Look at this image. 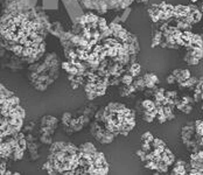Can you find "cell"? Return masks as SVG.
<instances>
[{
	"label": "cell",
	"mask_w": 203,
	"mask_h": 175,
	"mask_svg": "<svg viewBox=\"0 0 203 175\" xmlns=\"http://www.w3.org/2000/svg\"><path fill=\"white\" fill-rule=\"evenodd\" d=\"M62 3L65 6V10L74 24L79 22V19L84 15L83 10L81 7V3L78 0H62Z\"/></svg>",
	"instance_id": "1"
},
{
	"label": "cell",
	"mask_w": 203,
	"mask_h": 175,
	"mask_svg": "<svg viewBox=\"0 0 203 175\" xmlns=\"http://www.w3.org/2000/svg\"><path fill=\"white\" fill-rule=\"evenodd\" d=\"M196 130H195V123H188L184 126H182L181 130V140L183 144H188L190 140H193V137H195Z\"/></svg>",
	"instance_id": "2"
},
{
	"label": "cell",
	"mask_w": 203,
	"mask_h": 175,
	"mask_svg": "<svg viewBox=\"0 0 203 175\" xmlns=\"http://www.w3.org/2000/svg\"><path fill=\"white\" fill-rule=\"evenodd\" d=\"M40 123H41V125L50 126V127H55V128H56L57 125H58L57 118H55V117H53V116H44V117H42L41 120H40Z\"/></svg>",
	"instance_id": "3"
},
{
	"label": "cell",
	"mask_w": 203,
	"mask_h": 175,
	"mask_svg": "<svg viewBox=\"0 0 203 175\" xmlns=\"http://www.w3.org/2000/svg\"><path fill=\"white\" fill-rule=\"evenodd\" d=\"M42 6L44 10H57L58 0H42Z\"/></svg>",
	"instance_id": "4"
},
{
	"label": "cell",
	"mask_w": 203,
	"mask_h": 175,
	"mask_svg": "<svg viewBox=\"0 0 203 175\" xmlns=\"http://www.w3.org/2000/svg\"><path fill=\"white\" fill-rule=\"evenodd\" d=\"M115 134L112 133V132H110V131H108L106 128H105V133H104V135H103V138L100 139V144H111L112 141H113V139H115Z\"/></svg>",
	"instance_id": "5"
},
{
	"label": "cell",
	"mask_w": 203,
	"mask_h": 175,
	"mask_svg": "<svg viewBox=\"0 0 203 175\" xmlns=\"http://www.w3.org/2000/svg\"><path fill=\"white\" fill-rule=\"evenodd\" d=\"M141 71V67L138 62H134V63H131L130 68H129V72L133 76V77H137Z\"/></svg>",
	"instance_id": "6"
},
{
	"label": "cell",
	"mask_w": 203,
	"mask_h": 175,
	"mask_svg": "<svg viewBox=\"0 0 203 175\" xmlns=\"http://www.w3.org/2000/svg\"><path fill=\"white\" fill-rule=\"evenodd\" d=\"M133 84H134L136 88H137V91H145V90L147 89L144 77H139V78H137L136 81H133Z\"/></svg>",
	"instance_id": "7"
},
{
	"label": "cell",
	"mask_w": 203,
	"mask_h": 175,
	"mask_svg": "<svg viewBox=\"0 0 203 175\" xmlns=\"http://www.w3.org/2000/svg\"><path fill=\"white\" fill-rule=\"evenodd\" d=\"M79 149H81V151H83V152L91 153V154H93L95 152H97V149H96V147H95V145H93V144H91V142H84V144H82V145L79 146Z\"/></svg>",
	"instance_id": "8"
},
{
	"label": "cell",
	"mask_w": 203,
	"mask_h": 175,
	"mask_svg": "<svg viewBox=\"0 0 203 175\" xmlns=\"http://www.w3.org/2000/svg\"><path fill=\"white\" fill-rule=\"evenodd\" d=\"M187 168H186V165H175L173 170H172V174H175V175H183V174H187Z\"/></svg>",
	"instance_id": "9"
},
{
	"label": "cell",
	"mask_w": 203,
	"mask_h": 175,
	"mask_svg": "<svg viewBox=\"0 0 203 175\" xmlns=\"http://www.w3.org/2000/svg\"><path fill=\"white\" fill-rule=\"evenodd\" d=\"M197 78L196 77H190V78H188V79H186V81H183L182 83H180L179 85L181 86V88H191L193 85H196L197 84Z\"/></svg>",
	"instance_id": "10"
},
{
	"label": "cell",
	"mask_w": 203,
	"mask_h": 175,
	"mask_svg": "<svg viewBox=\"0 0 203 175\" xmlns=\"http://www.w3.org/2000/svg\"><path fill=\"white\" fill-rule=\"evenodd\" d=\"M141 105H143L144 110H146V111H149V110H152V109L156 108V106H155V103H154V101H152V99H149V98H146V99H144V101L141 102Z\"/></svg>",
	"instance_id": "11"
},
{
	"label": "cell",
	"mask_w": 203,
	"mask_h": 175,
	"mask_svg": "<svg viewBox=\"0 0 203 175\" xmlns=\"http://www.w3.org/2000/svg\"><path fill=\"white\" fill-rule=\"evenodd\" d=\"M84 88H85V94H88V92H96V90H97V83L96 82L88 81L84 84Z\"/></svg>",
	"instance_id": "12"
},
{
	"label": "cell",
	"mask_w": 203,
	"mask_h": 175,
	"mask_svg": "<svg viewBox=\"0 0 203 175\" xmlns=\"http://www.w3.org/2000/svg\"><path fill=\"white\" fill-rule=\"evenodd\" d=\"M106 108L110 110V111H112V112H118L119 110H122V109H124V108H126L124 104H122V103H109L108 105H106Z\"/></svg>",
	"instance_id": "13"
},
{
	"label": "cell",
	"mask_w": 203,
	"mask_h": 175,
	"mask_svg": "<svg viewBox=\"0 0 203 175\" xmlns=\"http://www.w3.org/2000/svg\"><path fill=\"white\" fill-rule=\"evenodd\" d=\"M120 81H122L123 84H125V85H130V84L133 83L134 79H133V76H132L130 72H127V74H124V75L122 76Z\"/></svg>",
	"instance_id": "14"
},
{
	"label": "cell",
	"mask_w": 203,
	"mask_h": 175,
	"mask_svg": "<svg viewBox=\"0 0 203 175\" xmlns=\"http://www.w3.org/2000/svg\"><path fill=\"white\" fill-rule=\"evenodd\" d=\"M163 110H165V115H166V117H167L168 120L175 119V115H174V112H173V108H172V106L165 105V106H163Z\"/></svg>",
	"instance_id": "15"
},
{
	"label": "cell",
	"mask_w": 203,
	"mask_h": 175,
	"mask_svg": "<svg viewBox=\"0 0 203 175\" xmlns=\"http://www.w3.org/2000/svg\"><path fill=\"white\" fill-rule=\"evenodd\" d=\"M104 116H105V108H100V109L97 110L96 113H95V120H97V122H99V123L103 122Z\"/></svg>",
	"instance_id": "16"
},
{
	"label": "cell",
	"mask_w": 203,
	"mask_h": 175,
	"mask_svg": "<svg viewBox=\"0 0 203 175\" xmlns=\"http://www.w3.org/2000/svg\"><path fill=\"white\" fill-rule=\"evenodd\" d=\"M39 139H40V141L43 142L44 145H49V146H50V145L53 144V137H51L50 134H40Z\"/></svg>",
	"instance_id": "17"
},
{
	"label": "cell",
	"mask_w": 203,
	"mask_h": 175,
	"mask_svg": "<svg viewBox=\"0 0 203 175\" xmlns=\"http://www.w3.org/2000/svg\"><path fill=\"white\" fill-rule=\"evenodd\" d=\"M24 155H25V151H21L19 147H17V148L14 149V152H13L12 159L15 160V161H18V160H21V159L24 158Z\"/></svg>",
	"instance_id": "18"
},
{
	"label": "cell",
	"mask_w": 203,
	"mask_h": 175,
	"mask_svg": "<svg viewBox=\"0 0 203 175\" xmlns=\"http://www.w3.org/2000/svg\"><path fill=\"white\" fill-rule=\"evenodd\" d=\"M132 92H131V90H130V85H125L124 84V86H122L120 89H119V95L122 96V97H127V96H130Z\"/></svg>",
	"instance_id": "19"
},
{
	"label": "cell",
	"mask_w": 203,
	"mask_h": 175,
	"mask_svg": "<svg viewBox=\"0 0 203 175\" xmlns=\"http://www.w3.org/2000/svg\"><path fill=\"white\" fill-rule=\"evenodd\" d=\"M72 118H74V117H72L71 112H64V113L62 115V123H63V125H69Z\"/></svg>",
	"instance_id": "20"
},
{
	"label": "cell",
	"mask_w": 203,
	"mask_h": 175,
	"mask_svg": "<svg viewBox=\"0 0 203 175\" xmlns=\"http://www.w3.org/2000/svg\"><path fill=\"white\" fill-rule=\"evenodd\" d=\"M195 130H196V133L200 134V135H203V120L198 119L195 122Z\"/></svg>",
	"instance_id": "21"
},
{
	"label": "cell",
	"mask_w": 203,
	"mask_h": 175,
	"mask_svg": "<svg viewBox=\"0 0 203 175\" xmlns=\"http://www.w3.org/2000/svg\"><path fill=\"white\" fill-rule=\"evenodd\" d=\"M167 172H168V165L166 162H163V161L159 162L158 163V170H156V173L160 174V173H167Z\"/></svg>",
	"instance_id": "22"
},
{
	"label": "cell",
	"mask_w": 203,
	"mask_h": 175,
	"mask_svg": "<svg viewBox=\"0 0 203 175\" xmlns=\"http://www.w3.org/2000/svg\"><path fill=\"white\" fill-rule=\"evenodd\" d=\"M34 50H35V49H33V47H25L21 56H22V57H25V58L31 57V56L34 54Z\"/></svg>",
	"instance_id": "23"
},
{
	"label": "cell",
	"mask_w": 203,
	"mask_h": 175,
	"mask_svg": "<svg viewBox=\"0 0 203 175\" xmlns=\"http://www.w3.org/2000/svg\"><path fill=\"white\" fill-rule=\"evenodd\" d=\"M145 168L152 169V170H158V163L154 162L153 160H147V161H145Z\"/></svg>",
	"instance_id": "24"
},
{
	"label": "cell",
	"mask_w": 203,
	"mask_h": 175,
	"mask_svg": "<svg viewBox=\"0 0 203 175\" xmlns=\"http://www.w3.org/2000/svg\"><path fill=\"white\" fill-rule=\"evenodd\" d=\"M141 140L143 141H146V142H153V140H154V137H153V134L151 133V132H145L143 135H141Z\"/></svg>",
	"instance_id": "25"
},
{
	"label": "cell",
	"mask_w": 203,
	"mask_h": 175,
	"mask_svg": "<svg viewBox=\"0 0 203 175\" xmlns=\"http://www.w3.org/2000/svg\"><path fill=\"white\" fill-rule=\"evenodd\" d=\"M108 26H109V25H108V22H106V20H105L104 18H99V20H98V29H99L100 32L104 31Z\"/></svg>",
	"instance_id": "26"
},
{
	"label": "cell",
	"mask_w": 203,
	"mask_h": 175,
	"mask_svg": "<svg viewBox=\"0 0 203 175\" xmlns=\"http://www.w3.org/2000/svg\"><path fill=\"white\" fill-rule=\"evenodd\" d=\"M0 89H1V94H4L7 98H11V97H13L14 96V92L13 91H11V90H7V89H5V86L1 84L0 85Z\"/></svg>",
	"instance_id": "27"
},
{
	"label": "cell",
	"mask_w": 203,
	"mask_h": 175,
	"mask_svg": "<svg viewBox=\"0 0 203 175\" xmlns=\"http://www.w3.org/2000/svg\"><path fill=\"white\" fill-rule=\"evenodd\" d=\"M122 81L117 76H110L109 77V85H118Z\"/></svg>",
	"instance_id": "28"
},
{
	"label": "cell",
	"mask_w": 203,
	"mask_h": 175,
	"mask_svg": "<svg viewBox=\"0 0 203 175\" xmlns=\"http://www.w3.org/2000/svg\"><path fill=\"white\" fill-rule=\"evenodd\" d=\"M146 154H147V152H145L143 148L141 149H139V151H137V153H136V155L141 160V161H146Z\"/></svg>",
	"instance_id": "29"
},
{
	"label": "cell",
	"mask_w": 203,
	"mask_h": 175,
	"mask_svg": "<svg viewBox=\"0 0 203 175\" xmlns=\"http://www.w3.org/2000/svg\"><path fill=\"white\" fill-rule=\"evenodd\" d=\"M8 102L11 103V105H14V106H18V105H20V99H19V97H17L15 95H14L13 97L8 98Z\"/></svg>",
	"instance_id": "30"
},
{
	"label": "cell",
	"mask_w": 203,
	"mask_h": 175,
	"mask_svg": "<svg viewBox=\"0 0 203 175\" xmlns=\"http://www.w3.org/2000/svg\"><path fill=\"white\" fill-rule=\"evenodd\" d=\"M130 13H131V8H130V7H127V8H125V10H124V12H123V14H122V17H120L122 22H124V21H125V20L129 18Z\"/></svg>",
	"instance_id": "31"
},
{
	"label": "cell",
	"mask_w": 203,
	"mask_h": 175,
	"mask_svg": "<svg viewBox=\"0 0 203 175\" xmlns=\"http://www.w3.org/2000/svg\"><path fill=\"white\" fill-rule=\"evenodd\" d=\"M165 96L168 97V98H173V99H175V98L177 97V92L174 91V90H167V91L165 92Z\"/></svg>",
	"instance_id": "32"
},
{
	"label": "cell",
	"mask_w": 203,
	"mask_h": 175,
	"mask_svg": "<svg viewBox=\"0 0 203 175\" xmlns=\"http://www.w3.org/2000/svg\"><path fill=\"white\" fill-rule=\"evenodd\" d=\"M17 113H18V117H21V118H25L26 117V111L24 108H21L20 105L17 106Z\"/></svg>",
	"instance_id": "33"
},
{
	"label": "cell",
	"mask_w": 203,
	"mask_h": 175,
	"mask_svg": "<svg viewBox=\"0 0 203 175\" xmlns=\"http://www.w3.org/2000/svg\"><path fill=\"white\" fill-rule=\"evenodd\" d=\"M181 101H182V103L183 104H191V103H194L195 101H194V98L193 97H190V96H183L182 98H181Z\"/></svg>",
	"instance_id": "34"
},
{
	"label": "cell",
	"mask_w": 203,
	"mask_h": 175,
	"mask_svg": "<svg viewBox=\"0 0 203 175\" xmlns=\"http://www.w3.org/2000/svg\"><path fill=\"white\" fill-rule=\"evenodd\" d=\"M191 111H193V106H191V104H184L183 109L181 110V112H183V113H186V115H189Z\"/></svg>",
	"instance_id": "35"
},
{
	"label": "cell",
	"mask_w": 203,
	"mask_h": 175,
	"mask_svg": "<svg viewBox=\"0 0 203 175\" xmlns=\"http://www.w3.org/2000/svg\"><path fill=\"white\" fill-rule=\"evenodd\" d=\"M143 119H144L145 122H147V123H153V122H154V117H152L151 115H148V113H146V112L143 113Z\"/></svg>",
	"instance_id": "36"
},
{
	"label": "cell",
	"mask_w": 203,
	"mask_h": 175,
	"mask_svg": "<svg viewBox=\"0 0 203 175\" xmlns=\"http://www.w3.org/2000/svg\"><path fill=\"white\" fill-rule=\"evenodd\" d=\"M152 145H153V147H158V146H161V145H166L160 138H154V140H153V142H152Z\"/></svg>",
	"instance_id": "37"
},
{
	"label": "cell",
	"mask_w": 203,
	"mask_h": 175,
	"mask_svg": "<svg viewBox=\"0 0 203 175\" xmlns=\"http://www.w3.org/2000/svg\"><path fill=\"white\" fill-rule=\"evenodd\" d=\"M156 120H158V123L163 124V123H165V122H167L168 119H167L166 115H158V116H156Z\"/></svg>",
	"instance_id": "38"
},
{
	"label": "cell",
	"mask_w": 203,
	"mask_h": 175,
	"mask_svg": "<svg viewBox=\"0 0 203 175\" xmlns=\"http://www.w3.org/2000/svg\"><path fill=\"white\" fill-rule=\"evenodd\" d=\"M167 82H168V84H174V83H176V77L173 74H170L167 76Z\"/></svg>",
	"instance_id": "39"
},
{
	"label": "cell",
	"mask_w": 203,
	"mask_h": 175,
	"mask_svg": "<svg viewBox=\"0 0 203 175\" xmlns=\"http://www.w3.org/2000/svg\"><path fill=\"white\" fill-rule=\"evenodd\" d=\"M141 148H143V149H144L145 152H149V151H151V142H146V141H143Z\"/></svg>",
	"instance_id": "40"
},
{
	"label": "cell",
	"mask_w": 203,
	"mask_h": 175,
	"mask_svg": "<svg viewBox=\"0 0 203 175\" xmlns=\"http://www.w3.org/2000/svg\"><path fill=\"white\" fill-rule=\"evenodd\" d=\"M149 77H151V79H152V81H153L155 84H159V82H160V81H159V77H158L155 74L149 72Z\"/></svg>",
	"instance_id": "41"
},
{
	"label": "cell",
	"mask_w": 203,
	"mask_h": 175,
	"mask_svg": "<svg viewBox=\"0 0 203 175\" xmlns=\"http://www.w3.org/2000/svg\"><path fill=\"white\" fill-rule=\"evenodd\" d=\"M96 97H97L96 92H88V94H86V98H88L89 101H93Z\"/></svg>",
	"instance_id": "42"
},
{
	"label": "cell",
	"mask_w": 203,
	"mask_h": 175,
	"mask_svg": "<svg viewBox=\"0 0 203 175\" xmlns=\"http://www.w3.org/2000/svg\"><path fill=\"white\" fill-rule=\"evenodd\" d=\"M25 1H26V4H27L29 7H35L38 0H25Z\"/></svg>",
	"instance_id": "43"
},
{
	"label": "cell",
	"mask_w": 203,
	"mask_h": 175,
	"mask_svg": "<svg viewBox=\"0 0 203 175\" xmlns=\"http://www.w3.org/2000/svg\"><path fill=\"white\" fill-rule=\"evenodd\" d=\"M106 94V89H97L96 90V95L97 96H104Z\"/></svg>",
	"instance_id": "44"
},
{
	"label": "cell",
	"mask_w": 203,
	"mask_h": 175,
	"mask_svg": "<svg viewBox=\"0 0 203 175\" xmlns=\"http://www.w3.org/2000/svg\"><path fill=\"white\" fill-rule=\"evenodd\" d=\"M181 71H182V69H175V70H173V71H172V74H173V75H174V76L177 78V77L181 75Z\"/></svg>",
	"instance_id": "45"
},
{
	"label": "cell",
	"mask_w": 203,
	"mask_h": 175,
	"mask_svg": "<svg viewBox=\"0 0 203 175\" xmlns=\"http://www.w3.org/2000/svg\"><path fill=\"white\" fill-rule=\"evenodd\" d=\"M24 138H26V135H25V133H22V132H19L17 135H15V139L19 141V140H21V139H24Z\"/></svg>",
	"instance_id": "46"
},
{
	"label": "cell",
	"mask_w": 203,
	"mask_h": 175,
	"mask_svg": "<svg viewBox=\"0 0 203 175\" xmlns=\"http://www.w3.org/2000/svg\"><path fill=\"white\" fill-rule=\"evenodd\" d=\"M6 170H7V169H6V165H5V162L3 161V162H1V167H0V173H1V174H5Z\"/></svg>",
	"instance_id": "47"
},
{
	"label": "cell",
	"mask_w": 203,
	"mask_h": 175,
	"mask_svg": "<svg viewBox=\"0 0 203 175\" xmlns=\"http://www.w3.org/2000/svg\"><path fill=\"white\" fill-rule=\"evenodd\" d=\"M70 86H71V89H72V90H76V89H78L79 84L76 83V82H70Z\"/></svg>",
	"instance_id": "48"
},
{
	"label": "cell",
	"mask_w": 203,
	"mask_h": 175,
	"mask_svg": "<svg viewBox=\"0 0 203 175\" xmlns=\"http://www.w3.org/2000/svg\"><path fill=\"white\" fill-rule=\"evenodd\" d=\"M40 51H43V53L46 51V42L44 41L40 43Z\"/></svg>",
	"instance_id": "49"
},
{
	"label": "cell",
	"mask_w": 203,
	"mask_h": 175,
	"mask_svg": "<svg viewBox=\"0 0 203 175\" xmlns=\"http://www.w3.org/2000/svg\"><path fill=\"white\" fill-rule=\"evenodd\" d=\"M25 127H26V128H25V131H26V132H29V131L33 128V123H29V124H28V125H26Z\"/></svg>",
	"instance_id": "50"
},
{
	"label": "cell",
	"mask_w": 203,
	"mask_h": 175,
	"mask_svg": "<svg viewBox=\"0 0 203 175\" xmlns=\"http://www.w3.org/2000/svg\"><path fill=\"white\" fill-rule=\"evenodd\" d=\"M131 63H134V62H137V55H131Z\"/></svg>",
	"instance_id": "51"
},
{
	"label": "cell",
	"mask_w": 203,
	"mask_h": 175,
	"mask_svg": "<svg viewBox=\"0 0 203 175\" xmlns=\"http://www.w3.org/2000/svg\"><path fill=\"white\" fill-rule=\"evenodd\" d=\"M129 133H130L129 131H122V132H120V134H122V135H124V137H126V135H129Z\"/></svg>",
	"instance_id": "52"
},
{
	"label": "cell",
	"mask_w": 203,
	"mask_h": 175,
	"mask_svg": "<svg viewBox=\"0 0 203 175\" xmlns=\"http://www.w3.org/2000/svg\"><path fill=\"white\" fill-rule=\"evenodd\" d=\"M137 3H140V4H146V3H148V0H136Z\"/></svg>",
	"instance_id": "53"
},
{
	"label": "cell",
	"mask_w": 203,
	"mask_h": 175,
	"mask_svg": "<svg viewBox=\"0 0 203 175\" xmlns=\"http://www.w3.org/2000/svg\"><path fill=\"white\" fill-rule=\"evenodd\" d=\"M5 174H6V175H11V174H12V172H11V170H6V173H5Z\"/></svg>",
	"instance_id": "54"
},
{
	"label": "cell",
	"mask_w": 203,
	"mask_h": 175,
	"mask_svg": "<svg viewBox=\"0 0 203 175\" xmlns=\"http://www.w3.org/2000/svg\"><path fill=\"white\" fill-rule=\"evenodd\" d=\"M197 1V0H191V3H196Z\"/></svg>",
	"instance_id": "55"
},
{
	"label": "cell",
	"mask_w": 203,
	"mask_h": 175,
	"mask_svg": "<svg viewBox=\"0 0 203 175\" xmlns=\"http://www.w3.org/2000/svg\"><path fill=\"white\" fill-rule=\"evenodd\" d=\"M202 113H203V111H202Z\"/></svg>",
	"instance_id": "56"
}]
</instances>
